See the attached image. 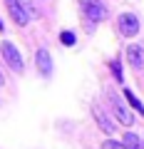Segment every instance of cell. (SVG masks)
I'll return each mask as SVG.
<instances>
[{"instance_id": "cell-5", "label": "cell", "mask_w": 144, "mask_h": 149, "mask_svg": "<svg viewBox=\"0 0 144 149\" xmlns=\"http://www.w3.org/2000/svg\"><path fill=\"white\" fill-rule=\"evenodd\" d=\"M117 25H119V32H122L124 37H134L139 32V17L132 15V13H122L119 20H117Z\"/></svg>"}, {"instance_id": "cell-7", "label": "cell", "mask_w": 144, "mask_h": 149, "mask_svg": "<svg viewBox=\"0 0 144 149\" xmlns=\"http://www.w3.org/2000/svg\"><path fill=\"white\" fill-rule=\"evenodd\" d=\"M92 114H95L97 124H99V129H102L104 134H114V132H117V124H114L112 119H109V117L104 114V109H99V107L95 104V107H92Z\"/></svg>"}, {"instance_id": "cell-2", "label": "cell", "mask_w": 144, "mask_h": 149, "mask_svg": "<svg viewBox=\"0 0 144 149\" xmlns=\"http://www.w3.org/2000/svg\"><path fill=\"white\" fill-rule=\"evenodd\" d=\"M8 5V13H10L13 22L15 25H27V20H30V13H27V0H5Z\"/></svg>"}, {"instance_id": "cell-15", "label": "cell", "mask_w": 144, "mask_h": 149, "mask_svg": "<svg viewBox=\"0 0 144 149\" xmlns=\"http://www.w3.org/2000/svg\"><path fill=\"white\" fill-rule=\"evenodd\" d=\"M3 30H5V25H3V20H0V32H3Z\"/></svg>"}, {"instance_id": "cell-13", "label": "cell", "mask_w": 144, "mask_h": 149, "mask_svg": "<svg viewBox=\"0 0 144 149\" xmlns=\"http://www.w3.org/2000/svg\"><path fill=\"white\" fill-rule=\"evenodd\" d=\"M102 149H124V147H122L119 142H112V139H107V142L102 144Z\"/></svg>"}, {"instance_id": "cell-14", "label": "cell", "mask_w": 144, "mask_h": 149, "mask_svg": "<svg viewBox=\"0 0 144 149\" xmlns=\"http://www.w3.org/2000/svg\"><path fill=\"white\" fill-rule=\"evenodd\" d=\"M3 85H5V77H3V72H0V87H3Z\"/></svg>"}, {"instance_id": "cell-3", "label": "cell", "mask_w": 144, "mask_h": 149, "mask_svg": "<svg viewBox=\"0 0 144 149\" xmlns=\"http://www.w3.org/2000/svg\"><path fill=\"white\" fill-rule=\"evenodd\" d=\"M0 52H3V60L10 65V70L22 72V55H20V50H17L13 42H3L0 45Z\"/></svg>"}, {"instance_id": "cell-6", "label": "cell", "mask_w": 144, "mask_h": 149, "mask_svg": "<svg viewBox=\"0 0 144 149\" xmlns=\"http://www.w3.org/2000/svg\"><path fill=\"white\" fill-rule=\"evenodd\" d=\"M35 62H38V72L42 74V77H50V74H52V57H50V52L45 47H40L38 52H35Z\"/></svg>"}, {"instance_id": "cell-1", "label": "cell", "mask_w": 144, "mask_h": 149, "mask_svg": "<svg viewBox=\"0 0 144 149\" xmlns=\"http://www.w3.org/2000/svg\"><path fill=\"white\" fill-rule=\"evenodd\" d=\"M80 5H82V13H85V17H87V22H90V27L95 25V22H102V20L107 17V8L102 5L99 0H82Z\"/></svg>"}, {"instance_id": "cell-11", "label": "cell", "mask_w": 144, "mask_h": 149, "mask_svg": "<svg viewBox=\"0 0 144 149\" xmlns=\"http://www.w3.org/2000/svg\"><path fill=\"white\" fill-rule=\"evenodd\" d=\"M60 42H62V45H67V47H70V45H75V35H72L70 30L60 32Z\"/></svg>"}, {"instance_id": "cell-10", "label": "cell", "mask_w": 144, "mask_h": 149, "mask_svg": "<svg viewBox=\"0 0 144 149\" xmlns=\"http://www.w3.org/2000/svg\"><path fill=\"white\" fill-rule=\"evenodd\" d=\"M124 97H127V102H129V104H132L134 109L139 112V114H144V104H142V100H139V97L134 95L132 90H124Z\"/></svg>"}, {"instance_id": "cell-8", "label": "cell", "mask_w": 144, "mask_h": 149, "mask_svg": "<svg viewBox=\"0 0 144 149\" xmlns=\"http://www.w3.org/2000/svg\"><path fill=\"white\" fill-rule=\"evenodd\" d=\"M127 60L134 70H144V47L142 45H129L127 47Z\"/></svg>"}, {"instance_id": "cell-4", "label": "cell", "mask_w": 144, "mask_h": 149, "mask_svg": "<svg viewBox=\"0 0 144 149\" xmlns=\"http://www.w3.org/2000/svg\"><path fill=\"white\" fill-rule=\"evenodd\" d=\"M109 104H112L114 117H117L124 127H132V124H134V114L127 109V104H122V102L117 100V95H114V92H109Z\"/></svg>"}, {"instance_id": "cell-9", "label": "cell", "mask_w": 144, "mask_h": 149, "mask_svg": "<svg viewBox=\"0 0 144 149\" xmlns=\"http://www.w3.org/2000/svg\"><path fill=\"white\" fill-rule=\"evenodd\" d=\"M122 147L124 149H142V139H139L137 134L127 132V134H124V139H122Z\"/></svg>"}, {"instance_id": "cell-12", "label": "cell", "mask_w": 144, "mask_h": 149, "mask_svg": "<svg viewBox=\"0 0 144 149\" xmlns=\"http://www.w3.org/2000/svg\"><path fill=\"white\" fill-rule=\"evenodd\" d=\"M109 70H112V74L117 77L119 82L124 80V74H122V67H119V62H117V60H112V62H109Z\"/></svg>"}]
</instances>
